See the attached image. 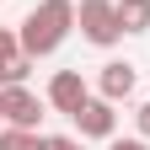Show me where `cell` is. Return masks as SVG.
<instances>
[{"mask_svg":"<svg viewBox=\"0 0 150 150\" xmlns=\"http://www.w3.org/2000/svg\"><path fill=\"white\" fill-rule=\"evenodd\" d=\"M112 107H118V102H107L97 91V97H86L81 107L70 112L75 129H81V139H112V129H118V112H112Z\"/></svg>","mask_w":150,"mask_h":150,"instance_id":"obj_3","label":"cell"},{"mask_svg":"<svg viewBox=\"0 0 150 150\" xmlns=\"http://www.w3.org/2000/svg\"><path fill=\"white\" fill-rule=\"evenodd\" d=\"M118 22H123V32H145L150 27V0H118Z\"/></svg>","mask_w":150,"mask_h":150,"instance_id":"obj_8","label":"cell"},{"mask_svg":"<svg viewBox=\"0 0 150 150\" xmlns=\"http://www.w3.org/2000/svg\"><path fill=\"white\" fill-rule=\"evenodd\" d=\"M48 134H38V129H16V123H0V150H43Z\"/></svg>","mask_w":150,"mask_h":150,"instance_id":"obj_7","label":"cell"},{"mask_svg":"<svg viewBox=\"0 0 150 150\" xmlns=\"http://www.w3.org/2000/svg\"><path fill=\"white\" fill-rule=\"evenodd\" d=\"M43 150H81V139H70V134H48Z\"/></svg>","mask_w":150,"mask_h":150,"instance_id":"obj_11","label":"cell"},{"mask_svg":"<svg viewBox=\"0 0 150 150\" xmlns=\"http://www.w3.org/2000/svg\"><path fill=\"white\" fill-rule=\"evenodd\" d=\"M86 97H91V86L81 81V70H59V75L48 81V97H43V102H48L54 112H75Z\"/></svg>","mask_w":150,"mask_h":150,"instance_id":"obj_5","label":"cell"},{"mask_svg":"<svg viewBox=\"0 0 150 150\" xmlns=\"http://www.w3.org/2000/svg\"><path fill=\"white\" fill-rule=\"evenodd\" d=\"M32 54H11L6 64H0V86H27V75H32Z\"/></svg>","mask_w":150,"mask_h":150,"instance_id":"obj_9","label":"cell"},{"mask_svg":"<svg viewBox=\"0 0 150 150\" xmlns=\"http://www.w3.org/2000/svg\"><path fill=\"white\" fill-rule=\"evenodd\" d=\"M11 54H22V38H16V32H6V27H0V64H6V59H11Z\"/></svg>","mask_w":150,"mask_h":150,"instance_id":"obj_10","label":"cell"},{"mask_svg":"<svg viewBox=\"0 0 150 150\" xmlns=\"http://www.w3.org/2000/svg\"><path fill=\"white\" fill-rule=\"evenodd\" d=\"M0 107H6V123L16 129H38V118H43V102L27 86H0Z\"/></svg>","mask_w":150,"mask_h":150,"instance_id":"obj_4","label":"cell"},{"mask_svg":"<svg viewBox=\"0 0 150 150\" xmlns=\"http://www.w3.org/2000/svg\"><path fill=\"white\" fill-rule=\"evenodd\" d=\"M107 150H150V145H145V134H139V139H112Z\"/></svg>","mask_w":150,"mask_h":150,"instance_id":"obj_12","label":"cell"},{"mask_svg":"<svg viewBox=\"0 0 150 150\" xmlns=\"http://www.w3.org/2000/svg\"><path fill=\"white\" fill-rule=\"evenodd\" d=\"M134 123H139V134H145V139H150V102H145V107H139V112H134Z\"/></svg>","mask_w":150,"mask_h":150,"instance_id":"obj_13","label":"cell"},{"mask_svg":"<svg viewBox=\"0 0 150 150\" xmlns=\"http://www.w3.org/2000/svg\"><path fill=\"white\" fill-rule=\"evenodd\" d=\"M0 123H6V107H0Z\"/></svg>","mask_w":150,"mask_h":150,"instance_id":"obj_14","label":"cell"},{"mask_svg":"<svg viewBox=\"0 0 150 150\" xmlns=\"http://www.w3.org/2000/svg\"><path fill=\"white\" fill-rule=\"evenodd\" d=\"M70 27H75V6L70 0H43V6H32L27 11V22H22V54H32V59H43V54H54L70 38Z\"/></svg>","mask_w":150,"mask_h":150,"instance_id":"obj_1","label":"cell"},{"mask_svg":"<svg viewBox=\"0 0 150 150\" xmlns=\"http://www.w3.org/2000/svg\"><path fill=\"white\" fill-rule=\"evenodd\" d=\"M75 22H81V38L97 48H112L123 38V22H118V0H81V11H75Z\"/></svg>","mask_w":150,"mask_h":150,"instance_id":"obj_2","label":"cell"},{"mask_svg":"<svg viewBox=\"0 0 150 150\" xmlns=\"http://www.w3.org/2000/svg\"><path fill=\"white\" fill-rule=\"evenodd\" d=\"M97 91L107 102H123V97H134V64L129 59H107L102 75H97Z\"/></svg>","mask_w":150,"mask_h":150,"instance_id":"obj_6","label":"cell"}]
</instances>
